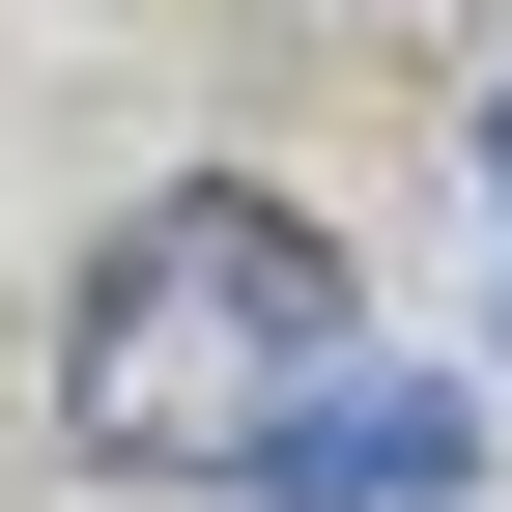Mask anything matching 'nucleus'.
<instances>
[{
	"label": "nucleus",
	"mask_w": 512,
	"mask_h": 512,
	"mask_svg": "<svg viewBox=\"0 0 512 512\" xmlns=\"http://www.w3.org/2000/svg\"><path fill=\"white\" fill-rule=\"evenodd\" d=\"M342 399V228L313 200H143L86 256V313H57V427H86L114 484H256L285 427Z\"/></svg>",
	"instance_id": "nucleus-1"
},
{
	"label": "nucleus",
	"mask_w": 512,
	"mask_h": 512,
	"mask_svg": "<svg viewBox=\"0 0 512 512\" xmlns=\"http://www.w3.org/2000/svg\"><path fill=\"white\" fill-rule=\"evenodd\" d=\"M484 171H512V114H484Z\"/></svg>",
	"instance_id": "nucleus-3"
},
{
	"label": "nucleus",
	"mask_w": 512,
	"mask_h": 512,
	"mask_svg": "<svg viewBox=\"0 0 512 512\" xmlns=\"http://www.w3.org/2000/svg\"><path fill=\"white\" fill-rule=\"evenodd\" d=\"M456 456H484V399H313V427H285L256 484H285V512H427Z\"/></svg>",
	"instance_id": "nucleus-2"
}]
</instances>
